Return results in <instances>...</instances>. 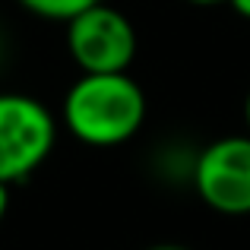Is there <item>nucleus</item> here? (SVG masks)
Segmentation results:
<instances>
[{
	"mask_svg": "<svg viewBox=\"0 0 250 250\" xmlns=\"http://www.w3.org/2000/svg\"><path fill=\"white\" fill-rule=\"evenodd\" d=\"M187 3H196V6H215V3H228V0H187Z\"/></svg>",
	"mask_w": 250,
	"mask_h": 250,
	"instance_id": "8",
	"label": "nucleus"
},
{
	"mask_svg": "<svg viewBox=\"0 0 250 250\" xmlns=\"http://www.w3.org/2000/svg\"><path fill=\"white\" fill-rule=\"evenodd\" d=\"M228 3H231V10L238 13V16L250 19V0H228Z\"/></svg>",
	"mask_w": 250,
	"mask_h": 250,
	"instance_id": "7",
	"label": "nucleus"
},
{
	"mask_svg": "<svg viewBox=\"0 0 250 250\" xmlns=\"http://www.w3.org/2000/svg\"><path fill=\"white\" fill-rule=\"evenodd\" d=\"M67 51L83 73H127L136 57V29L102 0L67 22Z\"/></svg>",
	"mask_w": 250,
	"mask_h": 250,
	"instance_id": "3",
	"label": "nucleus"
},
{
	"mask_svg": "<svg viewBox=\"0 0 250 250\" xmlns=\"http://www.w3.org/2000/svg\"><path fill=\"white\" fill-rule=\"evenodd\" d=\"M149 250H187V247H181V244H155V247H149Z\"/></svg>",
	"mask_w": 250,
	"mask_h": 250,
	"instance_id": "9",
	"label": "nucleus"
},
{
	"mask_svg": "<svg viewBox=\"0 0 250 250\" xmlns=\"http://www.w3.org/2000/svg\"><path fill=\"white\" fill-rule=\"evenodd\" d=\"M29 13L42 19H51V22H70L76 13L89 10V6L102 3V0H19Z\"/></svg>",
	"mask_w": 250,
	"mask_h": 250,
	"instance_id": "5",
	"label": "nucleus"
},
{
	"mask_svg": "<svg viewBox=\"0 0 250 250\" xmlns=\"http://www.w3.org/2000/svg\"><path fill=\"white\" fill-rule=\"evenodd\" d=\"M244 117H247V133H250V92H247V102H244Z\"/></svg>",
	"mask_w": 250,
	"mask_h": 250,
	"instance_id": "10",
	"label": "nucleus"
},
{
	"mask_svg": "<svg viewBox=\"0 0 250 250\" xmlns=\"http://www.w3.org/2000/svg\"><path fill=\"white\" fill-rule=\"evenodd\" d=\"M57 143V121L38 98L0 92V181L19 184L48 162Z\"/></svg>",
	"mask_w": 250,
	"mask_h": 250,
	"instance_id": "2",
	"label": "nucleus"
},
{
	"mask_svg": "<svg viewBox=\"0 0 250 250\" xmlns=\"http://www.w3.org/2000/svg\"><path fill=\"white\" fill-rule=\"evenodd\" d=\"M6 212H10V184L0 181V225H3Z\"/></svg>",
	"mask_w": 250,
	"mask_h": 250,
	"instance_id": "6",
	"label": "nucleus"
},
{
	"mask_svg": "<svg viewBox=\"0 0 250 250\" xmlns=\"http://www.w3.org/2000/svg\"><path fill=\"white\" fill-rule=\"evenodd\" d=\"M61 117L85 146H121L146 121V92L130 73H80L63 95Z\"/></svg>",
	"mask_w": 250,
	"mask_h": 250,
	"instance_id": "1",
	"label": "nucleus"
},
{
	"mask_svg": "<svg viewBox=\"0 0 250 250\" xmlns=\"http://www.w3.org/2000/svg\"><path fill=\"white\" fill-rule=\"evenodd\" d=\"M196 196L222 215L250 212V133L222 136L200 149L190 168Z\"/></svg>",
	"mask_w": 250,
	"mask_h": 250,
	"instance_id": "4",
	"label": "nucleus"
}]
</instances>
